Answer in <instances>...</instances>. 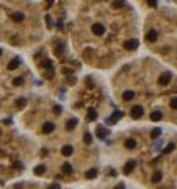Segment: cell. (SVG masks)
Wrapping results in <instances>:
<instances>
[{
	"label": "cell",
	"mask_w": 177,
	"mask_h": 189,
	"mask_svg": "<svg viewBox=\"0 0 177 189\" xmlns=\"http://www.w3.org/2000/svg\"><path fill=\"white\" fill-rule=\"evenodd\" d=\"M53 2H54V0H46V7H51L53 5Z\"/></svg>",
	"instance_id": "obj_34"
},
{
	"label": "cell",
	"mask_w": 177,
	"mask_h": 189,
	"mask_svg": "<svg viewBox=\"0 0 177 189\" xmlns=\"http://www.w3.org/2000/svg\"><path fill=\"white\" fill-rule=\"evenodd\" d=\"M20 64H21L20 58H13V59H12V61L8 63V66H7V67H8V71H15L16 67L20 66Z\"/></svg>",
	"instance_id": "obj_6"
},
{
	"label": "cell",
	"mask_w": 177,
	"mask_h": 189,
	"mask_svg": "<svg viewBox=\"0 0 177 189\" xmlns=\"http://www.w3.org/2000/svg\"><path fill=\"white\" fill-rule=\"evenodd\" d=\"M125 146H126L128 150L136 148V140H133V138H128L126 142H125Z\"/></svg>",
	"instance_id": "obj_16"
},
{
	"label": "cell",
	"mask_w": 177,
	"mask_h": 189,
	"mask_svg": "<svg viewBox=\"0 0 177 189\" xmlns=\"http://www.w3.org/2000/svg\"><path fill=\"white\" fill-rule=\"evenodd\" d=\"M97 174H98V171H97L95 168H94V169H89V171L85 173V178H87V179H94V178H97Z\"/></svg>",
	"instance_id": "obj_17"
},
{
	"label": "cell",
	"mask_w": 177,
	"mask_h": 189,
	"mask_svg": "<svg viewBox=\"0 0 177 189\" xmlns=\"http://www.w3.org/2000/svg\"><path fill=\"white\" fill-rule=\"evenodd\" d=\"M125 5V0H113V7L115 8H122Z\"/></svg>",
	"instance_id": "obj_24"
},
{
	"label": "cell",
	"mask_w": 177,
	"mask_h": 189,
	"mask_svg": "<svg viewBox=\"0 0 177 189\" xmlns=\"http://www.w3.org/2000/svg\"><path fill=\"white\" fill-rule=\"evenodd\" d=\"M107 135H108V130H107V128H103V127H97V137L100 138H105Z\"/></svg>",
	"instance_id": "obj_13"
},
{
	"label": "cell",
	"mask_w": 177,
	"mask_h": 189,
	"mask_svg": "<svg viewBox=\"0 0 177 189\" xmlns=\"http://www.w3.org/2000/svg\"><path fill=\"white\" fill-rule=\"evenodd\" d=\"M148 5L154 8V7H157V0H148Z\"/></svg>",
	"instance_id": "obj_30"
},
{
	"label": "cell",
	"mask_w": 177,
	"mask_h": 189,
	"mask_svg": "<svg viewBox=\"0 0 177 189\" xmlns=\"http://www.w3.org/2000/svg\"><path fill=\"white\" fill-rule=\"evenodd\" d=\"M157 40V31L156 30H149L146 33V41H149V43H154V41Z\"/></svg>",
	"instance_id": "obj_7"
},
{
	"label": "cell",
	"mask_w": 177,
	"mask_h": 189,
	"mask_svg": "<svg viewBox=\"0 0 177 189\" xmlns=\"http://www.w3.org/2000/svg\"><path fill=\"white\" fill-rule=\"evenodd\" d=\"M77 118H71V120H67V123H66V130L67 132H71V130H74V128L77 127Z\"/></svg>",
	"instance_id": "obj_8"
},
{
	"label": "cell",
	"mask_w": 177,
	"mask_h": 189,
	"mask_svg": "<svg viewBox=\"0 0 177 189\" xmlns=\"http://www.w3.org/2000/svg\"><path fill=\"white\" fill-rule=\"evenodd\" d=\"M161 179H162V173H161V171H156V173L152 174L151 181H152V183H159V181H161Z\"/></svg>",
	"instance_id": "obj_21"
},
{
	"label": "cell",
	"mask_w": 177,
	"mask_h": 189,
	"mask_svg": "<svg viewBox=\"0 0 177 189\" xmlns=\"http://www.w3.org/2000/svg\"><path fill=\"white\" fill-rule=\"evenodd\" d=\"M25 105H26V99L21 97V99H18V100H16V107H18V109H23Z\"/></svg>",
	"instance_id": "obj_22"
},
{
	"label": "cell",
	"mask_w": 177,
	"mask_h": 189,
	"mask_svg": "<svg viewBox=\"0 0 177 189\" xmlns=\"http://www.w3.org/2000/svg\"><path fill=\"white\" fill-rule=\"evenodd\" d=\"M95 118H97V112L94 110V109H90V110L87 112V120H90V122H94Z\"/></svg>",
	"instance_id": "obj_20"
},
{
	"label": "cell",
	"mask_w": 177,
	"mask_h": 189,
	"mask_svg": "<svg viewBox=\"0 0 177 189\" xmlns=\"http://www.w3.org/2000/svg\"><path fill=\"white\" fill-rule=\"evenodd\" d=\"M115 189H125V186H123V184H120V186H116Z\"/></svg>",
	"instance_id": "obj_36"
},
{
	"label": "cell",
	"mask_w": 177,
	"mask_h": 189,
	"mask_svg": "<svg viewBox=\"0 0 177 189\" xmlns=\"http://www.w3.org/2000/svg\"><path fill=\"white\" fill-rule=\"evenodd\" d=\"M48 189H61V188H59V184H56V183H54V184H51Z\"/></svg>",
	"instance_id": "obj_32"
},
{
	"label": "cell",
	"mask_w": 177,
	"mask_h": 189,
	"mask_svg": "<svg viewBox=\"0 0 177 189\" xmlns=\"http://www.w3.org/2000/svg\"><path fill=\"white\" fill-rule=\"evenodd\" d=\"M41 66H43V67H49V69H51V67H53V63H51V61H43V63H41Z\"/></svg>",
	"instance_id": "obj_29"
},
{
	"label": "cell",
	"mask_w": 177,
	"mask_h": 189,
	"mask_svg": "<svg viewBox=\"0 0 177 189\" xmlns=\"http://www.w3.org/2000/svg\"><path fill=\"white\" fill-rule=\"evenodd\" d=\"M84 142H85L87 145H90V143H92V135H90L89 132H87L85 135H84Z\"/></svg>",
	"instance_id": "obj_26"
},
{
	"label": "cell",
	"mask_w": 177,
	"mask_h": 189,
	"mask_svg": "<svg viewBox=\"0 0 177 189\" xmlns=\"http://www.w3.org/2000/svg\"><path fill=\"white\" fill-rule=\"evenodd\" d=\"M62 171H64L66 174H71L72 171H74V168H72L71 163H64V164H62Z\"/></svg>",
	"instance_id": "obj_18"
},
{
	"label": "cell",
	"mask_w": 177,
	"mask_h": 189,
	"mask_svg": "<svg viewBox=\"0 0 177 189\" xmlns=\"http://www.w3.org/2000/svg\"><path fill=\"white\" fill-rule=\"evenodd\" d=\"M138 40H128L126 43H125V49H128V51H135L138 48Z\"/></svg>",
	"instance_id": "obj_5"
},
{
	"label": "cell",
	"mask_w": 177,
	"mask_h": 189,
	"mask_svg": "<svg viewBox=\"0 0 177 189\" xmlns=\"http://www.w3.org/2000/svg\"><path fill=\"white\" fill-rule=\"evenodd\" d=\"M161 118H162V112H161V110H154V112L151 113V120H152V122H159Z\"/></svg>",
	"instance_id": "obj_14"
},
{
	"label": "cell",
	"mask_w": 177,
	"mask_h": 189,
	"mask_svg": "<svg viewBox=\"0 0 177 189\" xmlns=\"http://www.w3.org/2000/svg\"><path fill=\"white\" fill-rule=\"evenodd\" d=\"M143 113H144V110H143L141 105H135V107L131 109V112H130V115H131V118H141L143 117Z\"/></svg>",
	"instance_id": "obj_2"
},
{
	"label": "cell",
	"mask_w": 177,
	"mask_h": 189,
	"mask_svg": "<svg viewBox=\"0 0 177 189\" xmlns=\"http://www.w3.org/2000/svg\"><path fill=\"white\" fill-rule=\"evenodd\" d=\"M13 86H16V87L23 86V77H15L13 79Z\"/></svg>",
	"instance_id": "obj_25"
},
{
	"label": "cell",
	"mask_w": 177,
	"mask_h": 189,
	"mask_svg": "<svg viewBox=\"0 0 177 189\" xmlns=\"http://www.w3.org/2000/svg\"><path fill=\"white\" fill-rule=\"evenodd\" d=\"M44 173H46V166H44V164H38V166L35 168V174H36V176H41V174H44Z\"/></svg>",
	"instance_id": "obj_15"
},
{
	"label": "cell",
	"mask_w": 177,
	"mask_h": 189,
	"mask_svg": "<svg viewBox=\"0 0 177 189\" xmlns=\"http://www.w3.org/2000/svg\"><path fill=\"white\" fill-rule=\"evenodd\" d=\"M123 117V113L120 112V110H116V112H113V115H111L110 118H108V123H113V122H116V120H120V118Z\"/></svg>",
	"instance_id": "obj_10"
},
{
	"label": "cell",
	"mask_w": 177,
	"mask_h": 189,
	"mask_svg": "<svg viewBox=\"0 0 177 189\" xmlns=\"http://www.w3.org/2000/svg\"><path fill=\"white\" fill-rule=\"evenodd\" d=\"M136 168V161L135 159H130L126 164H125V168H123V173L125 174H130V173H133V169Z\"/></svg>",
	"instance_id": "obj_4"
},
{
	"label": "cell",
	"mask_w": 177,
	"mask_h": 189,
	"mask_svg": "<svg viewBox=\"0 0 177 189\" xmlns=\"http://www.w3.org/2000/svg\"><path fill=\"white\" fill-rule=\"evenodd\" d=\"M61 153L64 155V156H71L72 153H74V148H72L71 145H66V146H62L61 150Z\"/></svg>",
	"instance_id": "obj_11"
},
{
	"label": "cell",
	"mask_w": 177,
	"mask_h": 189,
	"mask_svg": "<svg viewBox=\"0 0 177 189\" xmlns=\"http://www.w3.org/2000/svg\"><path fill=\"white\" fill-rule=\"evenodd\" d=\"M171 109L177 110V97H172V99H171Z\"/></svg>",
	"instance_id": "obj_28"
},
{
	"label": "cell",
	"mask_w": 177,
	"mask_h": 189,
	"mask_svg": "<svg viewBox=\"0 0 177 189\" xmlns=\"http://www.w3.org/2000/svg\"><path fill=\"white\" fill-rule=\"evenodd\" d=\"M123 99H125V100H131V99H135V92L133 91H125L123 92Z\"/></svg>",
	"instance_id": "obj_19"
},
{
	"label": "cell",
	"mask_w": 177,
	"mask_h": 189,
	"mask_svg": "<svg viewBox=\"0 0 177 189\" xmlns=\"http://www.w3.org/2000/svg\"><path fill=\"white\" fill-rule=\"evenodd\" d=\"M12 20L16 21V23H20V21H23V18H25V15L23 13H20V12H15V13H12Z\"/></svg>",
	"instance_id": "obj_9"
},
{
	"label": "cell",
	"mask_w": 177,
	"mask_h": 189,
	"mask_svg": "<svg viewBox=\"0 0 177 189\" xmlns=\"http://www.w3.org/2000/svg\"><path fill=\"white\" fill-rule=\"evenodd\" d=\"M171 79H172V74L169 71H166V72H162L161 76H159V86H167L169 82H171Z\"/></svg>",
	"instance_id": "obj_1"
},
{
	"label": "cell",
	"mask_w": 177,
	"mask_h": 189,
	"mask_svg": "<svg viewBox=\"0 0 177 189\" xmlns=\"http://www.w3.org/2000/svg\"><path fill=\"white\" fill-rule=\"evenodd\" d=\"M44 76H46V77H49V79H51L53 76H54V72H53V67H51V69H48V72H46Z\"/></svg>",
	"instance_id": "obj_31"
},
{
	"label": "cell",
	"mask_w": 177,
	"mask_h": 189,
	"mask_svg": "<svg viewBox=\"0 0 177 189\" xmlns=\"http://www.w3.org/2000/svg\"><path fill=\"white\" fill-rule=\"evenodd\" d=\"M0 56H2V49H0Z\"/></svg>",
	"instance_id": "obj_37"
},
{
	"label": "cell",
	"mask_w": 177,
	"mask_h": 189,
	"mask_svg": "<svg viewBox=\"0 0 177 189\" xmlns=\"http://www.w3.org/2000/svg\"><path fill=\"white\" fill-rule=\"evenodd\" d=\"M54 113H57V115L61 113V107H59V105H56V107H54Z\"/></svg>",
	"instance_id": "obj_33"
},
{
	"label": "cell",
	"mask_w": 177,
	"mask_h": 189,
	"mask_svg": "<svg viewBox=\"0 0 177 189\" xmlns=\"http://www.w3.org/2000/svg\"><path fill=\"white\" fill-rule=\"evenodd\" d=\"M53 130H54V123H53V122L43 123V132H44V133H51Z\"/></svg>",
	"instance_id": "obj_12"
},
{
	"label": "cell",
	"mask_w": 177,
	"mask_h": 189,
	"mask_svg": "<svg viewBox=\"0 0 177 189\" xmlns=\"http://www.w3.org/2000/svg\"><path fill=\"white\" fill-rule=\"evenodd\" d=\"M3 123H5V125H10L12 120H10V118H5V120H3Z\"/></svg>",
	"instance_id": "obj_35"
},
{
	"label": "cell",
	"mask_w": 177,
	"mask_h": 189,
	"mask_svg": "<svg viewBox=\"0 0 177 189\" xmlns=\"http://www.w3.org/2000/svg\"><path fill=\"white\" fill-rule=\"evenodd\" d=\"M174 148H176V145L174 143H169L166 146V150H164V153H171V151H174Z\"/></svg>",
	"instance_id": "obj_27"
},
{
	"label": "cell",
	"mask_w": 177,
	"mask_h": 189,
	"mask_svg": "<svg viewBox=\"0 0 177 189\" xmlns=\"http://www.w3.org/2000/svg\"><path fill=\"white\" fill-rule=\"evenodd\" d=\"M92 33L97 35V36H102L105 33V26L102 25V23H94V25H92Z\"/></svg>",
	"instance_id": "obj_3"
},
{
	"label": "cell",
	"mask_w": 177,
	"mask_h": 189,
	"mask_svg": "<svg viewBox=\"0 0 177 189\" xmlns=\"http://www.w3.org/2000/svg\"><path fill=\"white\" fill-rule=\"evenodd\" d=\"M159 135H161V128H154V130L151 132V138H154V140L159 138Z\"/></svg>",
	"instance_id": "obj_23"
}]
</instances>
